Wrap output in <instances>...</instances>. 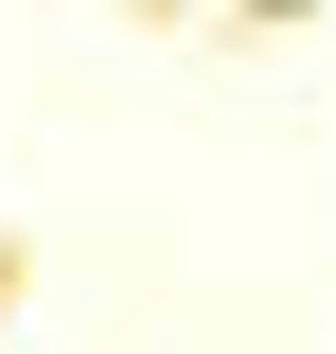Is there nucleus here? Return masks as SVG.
Returning a JSON list of instances; mask_svg holds the SVG:
<instances>
[]
</instances>
